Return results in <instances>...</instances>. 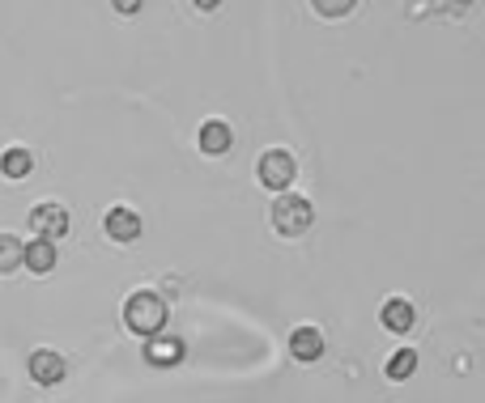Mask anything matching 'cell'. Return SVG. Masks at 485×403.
Listing matches in <instances>:
<instances>
[{
    "mask_svg": "<svg viewBox=\"0 0 485 403\" xmlns=\"http://www.w3.org/2000/svg\"><path fill=\"white\" fill-rule=\"evenodd\" d=\"M166 302H162L158 294H150V289H137V294L124 302V327L132 331V336H145V340H153V336H162V327H166Z\"/></svg>",
    "mask_w": 485,
    "mask_h": 403,
    "instance_id": "obj_1",
    "label": "cell"
},
{
    "mask_svg": "<svg viewBox=\"0 0 485 403\" xmlns=\"http://www.w3.org/2000/svg\"><path fill=\"white\" fill-rule=\"evenodd\" d=\"M273 225L277 233H286V238H302V233L315 225V208L307 196H290V191H281V196L273 200Z\"/></svg>",
    "mask_w": 485,
    "mask_h": 403,
    "instance_id": "obj_2",
    "label": "cell"
},
{
    "mask_svg": "<svg viewBox=\"0 0 485 403\" xmlns=\"http://www.w3.org/2000/svg\"><path fill=\"white\" fill-rule=\"evenodd\" d=\"M294 174H299V166H294V153H286V149H269L260 158V183L269 191H286L294 183Z\"/></svg>",
    "mask_w": 485,
    "mask_h": 403,
    "instance_id": "obj_3",
    "label": "cell"
},
{
    "mask_svg": "<svg viewBox=\"0 0 485 403\" xmlns=\"http://www.w3.org/2000/svg\"><path fill=\"white\" fill-rule=\"evenodd\" d=\"M69 208L64 204H38L35 212H30V230H35V238H47V243H56V238H64L69 233Z\"/></svg>",
    "mask_w": 485,
    "mask_h": 403,
    "instance_id": "obj_4",
    "label": "cell"
},
{
    "mask_svg": "<svg viewBox=\"0 0 485 403\" xmlns=\"http://www.w3.org/2000/svg\"><path fill=\"white\" fill-rule=\"evenodd\" d=\"M64 374H69V361H64L60 353H51V348L30 353V378H35L38 387H56V382H64Z\"/></svg>",
    "mask_w": 485,
    "mask_h": 403,
    "instance_id": "obj_5",
    "label": "cell"
},
{
    "mask_svg": "<svg viewBox=\"0 0 485 403\" xmlns=\"http://www.w3.org/2000/svg\"><path fill=\"white\" fill-rule=\"evenodd\" d=\"M102 230H107L111 243H132V238H141V217L132 208H111V212L102 217Z\"/></svg>",
    "mask_w": 485,
    "mask_h": 403,
    "instance_id": "obj_6",
    "label": "cell"
},
{
    "mask_svg": "<svg viewBox=\"0 0 485 403\" xmlns=\"http://www.w3.org/2000/svg\"><path fill=\"white\" fill-rule=\"evenodd\" d=\"M290 356L294 361H320L323 356V336H320V327H294V336H290Z\"/></svg>",
    "mask_w": 485,
    "mask_h": 403,
    "instance_id": "obj_7",
    "label": "cell"
},
{
    "mask_svg": "<svg viewBox=\"0 0 485 403\" xmlns=\"http://www.w3.org/2000/svg\"><path fill=\"white\" fill-rule=\"evenodd\" d=\"M379 323H384L392 336H405V331H413V323H417V315H413V302H405V297H392V302H384V310H379Z\"/></svg>",
    "mask_w": 485,
    "mask_h": 403,
    "instance_id": "obj_8",
    "label": "cell"
},
{
    "mask_svg": "<svg viewBox=\"0 0 485 403\" xmlns=\"http://www.w3.org/2000/svg\"><path fill=\"white\" fill-rule=\"evenodd\" d=\"M22 268H30L35 276H47V272L56 268V243H47V238H30V243H26V264Z\"/></svg>",
    "mask_w": 485,
    "mask_h": 403,
    "instance_id": "obj_9",
    "label": "cell"
},
{
    "mask_svg": "<svg viewBox=\"0 0 485 403\" xmlns=\"http://www.w3.org/2000/svg\"><path fill=\"white\" fill-rule=\"evenodd\" d=\"M230 145H235V132H230V123L209 119L205 128H200V149H205V153H226Z\"/></svg>",
    "mask_w": 485,
    "mask_h": 403,
    "instance_id": "obj_10",
    "label": "cell"
},
{
    "mask_svg": "<svg viewBox=\"0 0 485 403\" xmlns=\"http://www.w3.org/2000/svg\"><path fill=\"white\" fill-rule=\"evenodd\" d=\"M145 356H150V366H174V361L184 356V344L174 340V336H153Z\"/></svg>",
    "mask_w": 485,
    "mask_h": 403,
    "instance_id": "obj_11",
    "label": "cell"
},
{
    "mask_svg": "<svg viewBox=\"0 0 485 403\" xmlns=\"http://www.w3.org/2000/svg\"><path fill=\"white\" fill-rule=\"evenodd\" d=\"M22 264H26V243L17 233H0V276H9Z\"/></svg>",
    "mask_w": 485,
    "mask_h": 403,
    "instance_id": "obj_12",
    "label": "cell"
},
{
    "mask_svg": "<svg viewBox=\"0 0 485 403\" xmlns=\"http://www.w3.org/2000/svg\"><path fill=\"white\" fill-rule=\"evenodd\" d=\"M30 166H35V158H30L26 149H5V153H0V174H5V179H26Z\"/></svg>",
    "mask_w": 485,
    "mask_h": 403,
    "instance_id": "obj_13",
    "label": "cell"
},
{
    "mask_svg": "<svg viewBox=\"0 0 485 403\" xmlns=\"http://www.w3.org/2000/svg\"><path fill=\"white\" fill-rule=\"evenodd\" d=\"M413 369H417V353H413V348H400V353L387 356V378L392 382L413 378Z\"/></svg>",
    "mask_w": 485,
    "mask_h": 403,
    "instance_id": "obj_14",
    "label": "cell"
},
{
    "mask_svg": "<svg viewBox=\"0 0 485 403\" xmlns=\"http://www.w3.org/2000/svg\"><path fill=\"white\" fill-rule=\"evenodd\" d=\"M311 5H315V13H320V17H345L358 0H311Z\"/></svg>",
    "mask_w": 485,
    "mask_h": 403,
    "instance_id": "obj_15",
    "label": "cell"
},
{
    "mask_svg": "<svg viewBox=\"0 0 485 403\" xmlns=\"http://www.w3.org/2000/svg\"><path fill=\"white\" fill-rule=\"evenodd\" d=\"M111 5L120 13H141V5H145V0H111Z\"/></svg>",
    "mask_w": 485,
    "mask_h": 403,
    "instance_id": "obj_16",
    "label": "cell"
},
{
    "mask_svg": "<svg viewBox=\"0 0 485 403\" xmlns=\"http://www.w3.org/2000/svg\"><path fill=\"white\" fill-rule=\"evenodd\" d=\"M217 5H222V0H196V9H205V13L217 9Z\"/></svg>",
    "mask_w": 485,
    "mask_h": 403,
    "instance_id": "obj_17",
    "label": "cell"
}]
</instances>
